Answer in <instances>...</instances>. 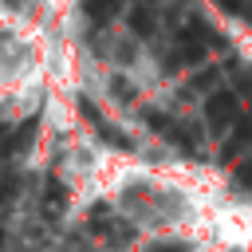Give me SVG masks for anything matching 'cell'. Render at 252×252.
Segmentation results:
<instances>
[{"label": "cell", "instance_id": "6da1fadb", "mask_svg": "<svg viewBox=\"0 0 252 252\" xmlns=\"http://www.w3.org/2000/svg\"><path fill=\"white\" fill-rule=\"evenodd\" d=\"M146 122H150V130L154 134H161L165 142H177L181 150H193V130H185L177 118H169V114H161V110H146Z\"/></svg>", "mask_w": 252, "mask_h": 252}, {"label": "cell", "instance_id": "7a4b0ae2", "mask_svg": "<svg viewBox=\"0 0 252 252\" xmlns=\"http://www.w3.org/2000/svg\"><path fill=\"white\" fill-rule=\"evenodd\" d=\"M79 110H83V118H87V122L94 126V134H98V138H102L106 146H118V150H130V138H126V134H122L118 126H110V122H106V118L98 114V106H94L91 98H79Z\"/></svg>", "mask_w": 252, "mask_h": 252}, {"label": "cell", "instance_id": "3957f363", "mask_svg": "<svg viewBox=\"0 0 252 252\" xmlns=\"http://www.w3.org/2000/svg\"><path fill=\"white\" fill-rule=\"evenodd\" d=\"M236 118V94H228V91H220V94H213L209 102H205V122L213 126V130H220V126H228Z\"/></svg>", "mask_w": 252, "mask_h": 252}, {"label": "cell", "instance_id": "277c9868", "mask_svg": "<svg viewBox=\"0 0 252 252\" xmlns=\"http://www.w3.org/2000/svg\"><path fill=\"white\" fill-rule=\"evenodd\" d=\"M35 126H39V118H35V114H32V118H24V122H20V130H12V134L0 142V158H16V154H24V150L32 146Z\"/></svg>", "mask_w": 252, "mask_h": 252}, {"label": "cell", "instance_id": "5b68a950", "mask_svg": "<svg viewBox=\"0 0 252 252\" xmlns=\"http://www.w3.org/2000/svg\"><path fill=\"white\" fill-rule=\"evenodd\" d=\"M205 39H213V32L205 24H189L181 35V59H201L205 55Z\"/></svg>", "mask_w": 252, "mask_h": 252}, {"label": "cell", "instance_id": "8992f818", "mask_svg": "<svg viewBox=\"0 0 252 252\" xmlns=\"http://www.w3.org/2000/svg\"><path fill=\"white\" fill-rule=\"evenodd\" d=\"M63 205H67V189L59 185V177H47V185H43V213L59 217Z\"/></svg>", "mask_w": 252, "mask_h": 252}, {"label": "cell", "instance_id": "52a82bcc", "mask_svg": "<svg viewBox=\"0 0 252 252\" xmlns=\"http://www.w3.org/2000/svg\"><path fill=\"white\" fill-rule=\"evenodd\" d=\"M130 28H134V32H142V35H150V32H154V4H150V0H138V4H134Z\"/></svg>", "mask_w": 252, "mask_h": 252}, {"label": "cell", "instance_id": "ba28073f", "mask_svg": "<svg viewBox=\"0 0 252 252\" xmlns=\"http://www.w3.org/2000/svg\"><path fill=\"white\" fill-rule=\"evenodd\" d=\"M224 16H240V20H248L252 24V0H213Z\"/></svg>", "mask_w": 252, "mask_h": 252}, {"label": "cell", "instance_id": "9c48e42d", "mask_svg": "<svg viewBox=\"0 0 252 252\" xmlns=\"http://www.w3.org/2000/svg\"><path fill=\"white\" fill-rule=\"evenodd\" d=\"M248 138H252V122H240V126H236V134H232V138H228V146H224V158H232L236 150H244V146H248Z\"/></svg>", "mask_w": 252, "mask_h": 252}, {"label": "cell", "instance_id": "30bf717a", "mask_svg": "<svg viewBox=\"0 0 252 252\" xmlns=\"http://www.w3.org/2000/svg\"><path fill=\"white\" fill-rule=\"evenodd\" d=\"M114 8H118V0H83V12H87L91 20H106Z\"/></svg>", "mask_w": 252, "mask_h": 252}, {"label": "cell", "instance_id": "8fae6325", "mask_svg": "<svg viewBox=\"0 0 252 252\" xmlns=\"http://www.w3.org/2000/svg\"><path fill=\"white\" fill-rule=\"evenodd\" d=\"M16 189H20V181H16L12 173H4V177H0V209H4V205L16 197Z\"/></svg>", "mask_w": 252, "mask_h": 252}, {"label": "cell", "instance_id": "7c38bea8", "mask_svg": "<svg viewBox=\"0 0 252 252\" xmlns=\"http://www.w3.org/2000/svg\"><path fill=\"white\" fill-rule=\"evenodd\" d=\"M236 185L252 193V161H240V165H236Z\"/></svg>", "mask_w": 252, "mask_h": 252}, {"label": "cell", "instance_id": "4fadbf2b", "mask_svg": "<svg viewBox=\"0 0 252 252\" xmlns=\"http://www.w3.org/2000/svg\"><path fill=\"white\" fill-rule=\"evenodd\" d=\"M150 252H189V244H154Z\"/></svg>", "mask_w": 252, "mask_h": 252}, {"label": "cell", "instance_id": "5bb4252c", "mask_svg": "<svg viewBox=\"0 0 252 252\" xmlns=\"http://www.w3.org/2000/svg\"><path fill=\"white\" fill-rule=\"evenodd\" d=\"M0 134H4V122H0Z\"/></svg>", "mask_w": 252, "mask_h": 252}, {"label": "cell", "instance_id": "9a60e30c", "mask_svg": "<svg viewBox=\"0 0 252 252\" xmlns=\"http://www.w3.org/2000/svg\"><path fill=\"white\" fill-rule=\"evenodd\" d=\"M0 244H4V232H0Z\"/></svg>", "mask_w": 252, "mask_h": 252}]
</instances>
